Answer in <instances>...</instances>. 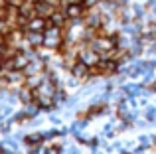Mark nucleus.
<instances>
[{
	"mask_svg": "<svg viewBox=\"0 0 156 154\" xmlns=\"http://www.w3.org/2000/svg\"><path fill=\"white\" fill-rule=\"evenodd\" d=\"M63 10L69 20H83L85 12H87V6L85 4H67Z\"/></svg>",
	"mask_w": 156,
	"mask_h": 154,
	"instance_id": "1",
	"label": "nucleus"
},
{
	"mask_svg": "<svg viewBox=\"0 0 156 154\" xmlns=\"http://www.w3.org/2000/svg\"><path fill=\"white\" fill-rule=\"evenodd\" d=\"M55 10H57V6L51 0H40V2H36V14L42 16V18H50Z\"/></svg>",
	"mask_w": 156,
	"mask_h": 154,
	"instance_id": "2",
	"label": "nucleus"
},
{
	"mask_svg": "<svg viewBox=\"0 0 156 154\" xmlns=\"http://www.w3.org/2000/svg\"><path fill=\"white\" fill-rule=\"evenodd\" d=\"M50 24L51 26H59V28H65V24H67V14H65V10H59V8H57L55 12H53V14L50 16Z\"/></svg>",
	"mask_w": 156,
	"mask_h": 154,
	"instance_id": "3",
	"label": "nucleus"
},
{
	"mask_svg": "<svg viewBox=\"0 0 156 154\" xmlns=\"http://www.w3.org/2000/svg\"><path fill=\"white\" fill-rule=\"evenodd\" d=\"M111 2H115V4H119V6H121V4H125V0H111Z\"/></svg>",
	"mask_w": 156,
	"mask_h": 154,
	"instance_id": "4",
	"label": "nucleus"
}]
</instances>
